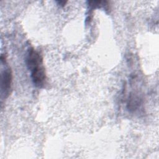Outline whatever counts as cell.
I'll list each match as a JSON object with an SVG mask.
<instances>
[{
    "mask_svg": "<svg viewBox=\"0 0 159 159\" xmlns=\"http://www.w3.org/2000/svg\"><path fill=\"white\" fill-rule=\"evenodd\" d=\"M26 63L31 71V78L34 84L37 87L43 86L46 75L42 55L37 51L30 48L28 51Z\"/></svg>",
    "mask_w": 159,
    "mask_h": 159,
    "instance_id": "1",
    "label": "cell"
},
{
    "mask_svg": "<svg viewBox=\"0 0 159 159\" xmlns=\"http://www.w3.org/2000/svg\"><path fill=\"white\" fill-rule=\"evenodd\" d=\"M11 83L12 73L11 69L7 68L2 72L1 80V88L5 97H7L9 94L11 88Z\"/></svg>",
    "mask_w": 159,
    "mask_h": 159,
    "instance_id": "2",
    "label": "cell"
}]
</instances>
